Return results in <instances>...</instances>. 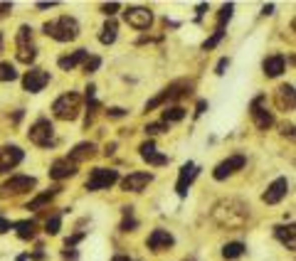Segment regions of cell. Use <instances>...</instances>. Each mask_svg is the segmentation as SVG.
Returning a JSON list of instances; mask_svg holds the SVG:
<instances>
[{
	"mask_svg": "<svg viewBox=\"0 0 296 261\" xmlns=\"http://www.w3.org/2000/svg\"><path fill=\"white\" fill-rule=\"evenodd\" d=\"M249 217V207L239 200H222V202L215 204L212 209V219L220 224V227H242L244 219Z\"/></svg>",
	"mask_w": 296,
	"mask_h": 261,
	"instance_id": "1",
	"label": "cell"
},
{
	"mask_svg": "<svg viewBox=\"0 0 296 261\" xmlns=\"http://www.w3.org/2000/svg\"><path fill=\"white\" fill-rule=\"evenodd\" d=\"M42 30H45L52 40H57V42H72V40H77V35H79V23H77L74 18H69V15H62V18L52 20V23H45Z\"/></svg>",
	"mask_w": 296,
	"mask_h": 261,
	"instance_id": "2",
	"label": "cell"
},
{
	"mask_svg": "<svg viewBox=\"0 0 296 261\" xmlns=\"http://www.w3.org/2000/svg\"><path fill=\"white\" fill-rule=\"evenodd\" d=\"M79 109H82V96L77 91H67L62 94L57 101L52 104V114L59 118V121H74L79 116Z\"/></svg>",
	"mask_w": 296,
	"mask_h": 261,
	"instance_id": "3",
	"label": "cell"
},
{
	"mask_svg": "<svg viewBox=\"0 0 296 261\" xmlns=\"http://www.w3.org/2000/svg\"><path fill=\"white\" fill-rule=\"evenodd\" d=\"M28 138L40 148H50L55 143V126L50 123V118H37L28 131Z\"/></svg>",
	"mask_w": 296,
	"mask_h": 261,
	"instance_id": "4",
	"label": "cell"
},
{
	"mask_svg": "<svg viewBox=\"0 0 296 261\" xmlns=\"http://www.w3.org/2000/svg\"><path fill=\"white\" fill-rule=\"evenodd\" d=\"M37 185V180L32 175H13L10 180H5L0 185V197H18V195H25L32 187Z\"/></svg>",
	"mask_w": 296,
	"mask_h": 261,
	"instance_id": "5",
	"label": "cell"
},
{
	"mask_svg": "<svg viewBox=\"0 0 296 261\" xmlns=\"http://www.w3.org/2000/svg\"><path fill=\"white\" fill-rule=\"evenodd\" d=\"M190 87H193V84H188V82H176V84L166 87L156 99H151V101L146 104V111H153L156 106H161V104H166V101H176V99H180V96L190 94Z\"/></svg>",
	"mask_w": 296,
	"mask_h": 261,
	"instance_id": "6",
	"label": "cell"
},
{
	"mask_svg": "<svg viewBox=\"0 0 296 261\" xmlns=\"http://www.w3.org/2000/svg\"><path fill=\"white\" fill-rule=\"evenodd\" d=\"M114 182H118V173L111 168H94L91 175L87 177V190L89 192H96V190H106L111 187Z\"/></svg>",
	"mask_w": 296,
	"mask_h": 261,
	"instance_id": "7",
	"label": "cell"
},
{
	"mask_svg": "<svg viewBox=\"0 0 296 261\" xmlns=\"http://www.w3.org/2000/svg\"><path fill=\"white\" fill-rule=\"evenodd\" d=\"M123 20L136 30H148L153 23V13L148 8H141V5H131V8H126Z\"/></svg>",
	"mask_w": 296,
	"mask_h": 261,
	"instance_id": "8",
	"label": "cell"
},
{
	"mask_svg": "<svg viewBox=\"0 0 296 261\" xmlns=\"http://www.w3.org/2000/svg\"><path fill=\"white\" fill-rule=\"evenodd\" d=\"M47 84H50V72L37 69V67H32L30 72H25V77H23V87L30 94H40Z\"/></svg>",
	"mask_w": 296,
	"mask_h": 261,
	"instance_id": "9",
	"label": "cell"
},
{
	"mask_svg": "<svg viewBox=\"0 0 296 261\" xmlns=\"http://www.w3.org/2000/svg\"><path fill=\"white\" fill-rule=\"evenodd\" d=\"M244 163H247V158H244V155H230L227 160L217 163V168L212 170V177H215V180H225V177L235 175L237 170H242V168H244Z\"/></svg>",
	"mask_w": 296,
	"mask_h": 261,
	"instance_id": "10",
	"label": "cell"
},
{
	"mask_svg": "<svg viewBox=\"0 0 296 261\" xmlns=\"http://www.w3.org/2000/svg\"><path fill=\"white\" fill-rule=\"evenodd\" d=\"M25 158V153L18 148V145H3L0 148V173H8L13 170L15 165H20Z\"/></svg>",
	"mask_w": 296,
	"mask_h": 261,
	"instance_id": "11",
	"label": "cell"
},
{
	"mask_svg": "<svg viewBox=\"0 0 296 261\" xmlns=\"http://www.w3.org/2000/svg\"><path fill=\"white\" fill-rule=\"evenodd\" d=\"M198 173H200V168H198L195 163H190V160L180 168V175H178V182H176L178 197H185V195H188V187H190V182L198 177Z\"/></svg>",
	"mask_w": 296,
	"mask_h": 261,
	"instance_id": "12",
	"label": "cell"
},
{
	"mask_svg": "<svg viewBox=\"0 0 296 261\" xmlns=\"http://www.w3.org/2000/svg\"><path fill=\"white\" fill-rule=\"evenodd\" d=\"M286 192H289V180H286V177H276V180L266 187V192L262 195V200H264L266 204H276L286 197Z\"/></svg>",
	"mask_w": 296,
	"mask_h": 261,
	"instance_id": "13",
	"label": "cell"
},
{
	"mask_svg": "<svg viewBox=\"0 0 296 261\" xmlns=\"http://www.w3.org/2000/svg\"><path fill=\"white\" fill-rule=\"evenodd\" d=\"M262 101H264L262 96L252 101V118H254V123H257V128H259V131H266V128H271V126H274V114H271L269 109H264V106H262Z\"/></svg>",
	"mask_w": 296,
	"mask_h": 261,
	"instance_id": "14",
	"label": "cell"
},
{
	"mask_svg": "<svg viewBox=\"0 0 296 261\" xmlns=\"http://www.w3.org/2000/svg\"><path fill=\"white\" fill-rule=\"evenodd\" d=\"M148 182H153V175L151 173H128L121 180V190L123 192H141Z\"/></svg>",
	"mask_w": 296,
	"mask_h": 261,
	"instance_id": "15",
	"label": "cell"
},
{
	"mask_svg": "<svg viewBox=\"0 0 296 261\" xmlns=\"http://www.w3.org/2000/svg\"><path fill=\"white\" fill-rule=\"evenodd\" d=\"M148 249L151 251H163V249H168V246H173L176 244V239H173V234L168 232V229H153V232L148 234Z\"/></svg>",
	"mask_w": 296,
	"mask_h": 261,
	"instance_id": "16",
	"label": "cell"
},
{
	"mask_svg": "<svg viewBox=\"0 0 296 261\" xmlns=\"http://www.w3.org/2000/svg\"><path fill=\"white\" fill-rule=\"evenodd\" d=\"M138 150H141V158L146 160L148 165H166V163H168V155L158 153L153 141H146V143H141V148H138Z\"/></svg>",
	"mask_w": 296,
	"mask_h": 261,
	"instance_id": "17",
	"label": "cell"
},
{
	"mask_svg": "<svg viewBox=\"0 0 296 261\" xmlns=\"http://www.w3.org/2000/svg\"><path fill=\"white\" fill-rule=\"evenodd\" d=\"M262 69H264L266 77H279L284 69H286V57L284 55H269V57L262 62Z\"/></svg>",
	"mask_w": 296,
	"mask_h": 261,
	"instance_id": "18",
	"label": "cell"
},
{
	"mask_svg": "<svg viewBox=\"0 0 296 261\" xmlns=\"http://www.w3.org/2000/svg\"><path fill=\"white\" fill-rule=\"evenodd\" d=\"M74 173H77V165H74V163H69L67 158L55 160V163H52V168H50V177H52V180H64V177H72Z\"/></svg>",
	"mask_w": 296,
	"mask_h": 261,
	"instance_id": "19",
	"label": "cell"
},
{
	"mask_svg": "<svg viewBox=\"0 0 296 261\" xmlns=\"http://www.w3.org/2000/svg\"><path fill=\"white\" fill-rule=\"evenodd\" d=\"M94 153H96V145L94 143H79V145H74L72 150H69V163H82V160H89V158H94Z\"/></svg>",
	"mask_w": 296,
	"mask_h": 261,
	"instance_id": "20",
	"label": "cell"
},
{
	"mask_svg": "<svg viewBox=\"0 0 296 261\" xmlns=\"http://www.w3.org/2000/svg\"><path fill=\"white\" fill-rule=\"evenodd\" d=\"M276 104L284 111H291L294 109V87L291 84H281V87L276 89Z\"/></svg>",
	"mask_w": 296,
	"mask_h": 261,
	"instance_id": "21",
	"label": "cell"
},
{
	"mask_svg": "<svg viewBox=\"0 0 296 261\" xmlns=\"http://www.w3.org/2000/svg\"><path fill=\"white\" fill-rule=\"evenodd\" d=\"M274 236L289 249V251H294V246H296V241H294V236H296V229H294V224H289V227H274Z\"/></svg>",
	"mask_w": 296,
	"mask_h": 261,
	"instance_id": "22",
	"label": "cell"
},
{
	"mask_svg": "<svg viewBox=\"0 0 296 261\" xmlns=\"http://www.w3.org/2000/svg\"><path fill=\"white\" fill-rule=\"evenodd\" d=\"M89 57L87 50H77V52H72V55H67V57H59V67L64 69V72H69V69H74L77 64H84V59Z\"/></svg>",
	"mask_w": 296,
	"mask_h": 261,
	"instance_id": "23",
	"label": "cell"
},
{
	"mask_svg": "<svg viewBox=\"0 0 296 261\" xmlns=\"http://www.w3.org/2000/svg\"><path fill=\"white\" fill-rule=\"evenodd\" d=\"M13 227H15L18 236H20V239H25V241H28V239H32V236L37 234V224H35V219H20V222H15Z\"/></svg>",
	"mask_w": 296,
	"mask_h": 261,
	"instance_id": "24",
	"label": "cell"
},
{
	"mask_svg": "<svg viewBox=\"0 0 296 261\" xmlns=\"http://www.w3.org/2000/svg\"><path fill=\"white\" fill-rule=\"evenodd\" d=\"M116 32H118V25L116 20H106V25L101 28V35H99V40H101V45H114L116 42Z\"/></svg>",
	"mask_w": 296,
	"mask_h": 261,
	"instance_id": "25",
	"label": "cell"
},
{
	"mask_svg": "<svg viewBox=\"0 0 296 261\" xmlns=\"http://www.w3.org/2000/svg\"><path fill=\"white\" fill-rule=\"evenodd\" d=\"M242 254H244V244L242 241H230V244L222 246V256L225 259H239Z\"/></svg>",
	"mask_w": 296,
	"mask_h": 261,
	"instance_id": "26",
	"label": "cell"
},
{
	"mask_svg": "<svg viewBox=\"0 0 296 261\" xmlns=\"http://www.w3.org/2000/svg\"><path fill=\"white\" fill-rule=\"evenodd\" d=\"M59 190H62V187H52L50 192H42V195H37V197H35V200L28 204V209H40V207H45V204H47L50 200H52V197H55V195H57Z\"/></svg>",
	"mask_w": 296,
	"mask_h": 261,
	"instance_id": "27",
	"label": "cell"
},
{
	"mask_svg": "<svg viewBox=\"0 0 296 261\" xmlns=\"http://www.w3.org/2000/svg\"><path fill=\"white\" fill-rule=\"evenodd\" d=\"M138 227L136 217H133V207H123V222H121V232H133Z\"/></svg>",
	"mask_w": 296,
	"mask_h": 261,
	"instance_id": "28",
	"label": "cell"
},
{
	"mask_svg": "<svg viewBox=\"0 0 296 261\" xmlns=\"http://www.w3.org/2000/svg\"><path fill=\"white\" fill-rule=\"evenodd\" d=\"M183 118H185V109H183V106H166V111H163V123L183 121Z\"/></svg>",
	"mask_w": 296,
	"mask_h": 261,
	"instance_id": "29",
	"label": "cell"
},
{
	"mask_svg": "<svg viewBox=\"0 0 296 261\" xmlns=\"http://www.w3.org/2000/svg\"><path fill=\"white\" fill-rule=\"evenodd\" d=\"M232 10H235V5H232V3L222 5V10H220V15H217V28H215V30H225V25H227V23H230V18H232Z\"/></svg>",
	"mask_w": 296,
	"mask_h": 261,
	"instance_id": "30",
	"label": "cell"
},
{
	"mask_svg": "<svg viewBox=\"0 0 296 261\" xmlns=\"http://www.w3.org/2000/svg\"><path fill=\"white\" fill-rule=\"evenodd\" d=\"M37 57V50L28 45V47H18V62H23V64H32Z\"/></svg>",
	"mask_w": 296,
	"mask_h": 261,
	"instance_id": "31",
	"label": "cell"
},
{
	"mask_svg": "<svg viewBox=\"0 0 296 261\" xmlns=\"http://www.w3.org/2000/svg\"><path fill=\"white\" fill-rule=\"evenodd\" d=\"M18 79V72L10 62H0V82H15Z\"/></svg>",
	"mask_w": 296,
	"mask_h": 261,
	"instance_id": "32",
	"label": "cell"
},
{
	"mask_svg": "<svg viewBox=\"0 0 296 261\" xmlns=\"http://www.w3.org/2000/svg\"><path fill=\"white\" fill-rule=\"evenodd\" d=\"M59 229H62V217H59V214H52V217L45 222V232L50 234V236H55V234H59Z\"/></svg>",
	"mask_w": 296,
	"mask_h": 261,
	"instance_id": "33",
	"label": "cell"
},
{
	"mask_svg": "<svg viewBox=\"0 0 296 261\" xmlns=\"http://www.w3.org/2000/svg\"><path fill=\"white\" fill-rule=\"evenodd\" d=\"M30 40H32V28L30 25H23L18 30V47H28Z\"/></svg>",
	"mask_w": 296,
	"mask_h": 261,
	"instance_id": "34",
	"label": "cell"
},
{
	"mask_svg": "<svg viewBox=\"0 0 296 261\" xmlns=\"http://www.w3.org/2000/svg\"><path fill=\"white\" fill-rule=\"evenodd\" d=\"M225 37V30H215L212 32V37H207L205 42H203V50H215L217 45H220V40Z\"/></svg>",
	"mask_w": 296,
	"mask_h": 261,
	"instance_id": "35",
	"label": "cell"
},
{
	"mask_svg": "<svg viewBox=\"0 0 296 261\" xmlns=\"http://www.w3.org/2000/svg\"><path fill=\"white\" fill-rule=\"evenodd\" d=\"M166 131H168V123H163V121L146 126V136H158V133H166Z\"/></svg>",
	"mask_w": 296,
	"mask_h": 261,
	"instance_id": "36",
	"label": "cell"
},
{
	"mask_svg": "<svg viewBox=\"0 0 296 261\" xmlns=\"http://www.w3.org/2000/svg\"><path fill=\"white\" fill-rule=\"evenodd\" d=\"M99 67H101V59H99V57H94V55H91V57L84 59V72H87V74L96 72Z\"/></svg>",
	"mask_w": 296,
	"mask_h": 261,
	"instance_id": "37",
	"label": "cell"
},
{
	"mask_svg": "<svg viewBox=\"0 0 296 261\" xmlns=\"http://www.w3.org/2000/svg\"><path fill=\"white\" fill-rule=\"evenodd\" d=\"M118 8H121V5H118V3H106V5H101V13H104V15H106V18H111V15H114V13H116Z\"/></svg>",
	"mask_w": 296,
	"mask_h": 261,
	"instance_id": "38",
	"label": "cell"
},
{
	"mask_svg": "<svg viewBox=\"0 0 296 261\" xmlns=\"http://www.w3.org/2000/svg\"><path fill=\"white\" fill-rule=\"evenodd\" d=\"M227 67H230V59H227V57H222L220 62H217V67H215V74H217V77H222Z\"/></svg>",
	"mask_w": 296,
	"mask_h": 261,
	"instance_id": "39",
	"label": "cell"
},
{
	"mask_svg": "<svg viewBox=\"0 0 296 261\" xmlns=\"http://www.w3.org/2000/svg\"><path fill=\"white\" fill-rule=\"evenodd\" d=\"M82 239H84V232H77L74 236H69V239H67V249H74Z\"/></svg>",
	"mask_w": 296,
	"mask_h": 261,
	"instance_id": "40",
	"label": "cell"
},
{
	"mask_svg": "<svg viewBox=\"0 0 296 261\" xmlns=\"http://www.w3.org/2000/svg\"><path fill=\"white\" fill-rule=\"evenodd\" d=\"M106 114H109V118H121V116H126V109H121V106H111Z\"/></svg>",
	"mask_w": 296,
	"mask_h": 261,
	"instance_id": "41",
	"label": "cell"
},
{
	"mask_svg": "<svg viewBox=\"0 0 296 261\" xmlns=\"http://www.w3.org/2000/svg\"><path fill=\"white\" fill-rule=\"evenodd\" d=\"M10 227H13V224H10V222H8V219H5V217H3V214H0V234L10 232Z\"/></svg>",
	"mask_w": 296,
	"mask_h": 261,
	"instance_id": "42",
	"label": "cell"
},
{
	"mask_svg": "<svg viewBox=\"0 0 296 261\" xmlns=\"http://www.w3.org/2000/svg\"><path fill=\"white\" fill-rule=\"evenodd\" d=\"M207 109V101H198V106H195V116H203Z\"/></svg>",
	"mask_w": 296,
	"mask_h": 261,
	"instance_id": "43",
	"label": "cell"
},
{
	"mask_svg": "<svg viewBox=\"0 0 296 261\" xmlns=\"http://www.w3.org/2000/svg\"><path fill=\"white\" fill-rule=\"evenodd\" d=\"M10 10H13L10 3H0V15H3V13H10Z\"/></svg>",
	"mask_w": 296,
	"mask_h": 261,
	"instance_id": "44",
	"label": "cell"
},
{
	"mask_svg": "<svg viewBox=\"0 0 296 261\" xmlns=\"http://www.w3.org/2000/svg\"><path fill=\"white\" fill-rule=\"evenodd\" d=\"M55 5H57V3H37L40 10H47V8H55Z\"/></svg>",
	"mask_w": 296,
	"mask_h": 261,
	"instance_id": "45",
	"label": "cell"
},
{
	"mask_svg": "<svg viewBox=\"0 0 296 261\" xmlns=\"http://www.w3.org/2000/svg\"><path fill=\"white\" fill-rule=\"evenodd\" d=\"M195 10H198V20H200V18H203V15H205L207 5H198V8H195Z\"/></svg>",
	"mask_w": 296,
	"mask_h": 261,
	"instance_id": "46",
	"label": "cell"
},
{
	"mask_svg": "<svg viewBox=\"0 0 296 261\" xmlns=\"http://www.w3.org/2000/svg\"><path fill=\"white\" fill-rule=\"evenodd\" d=\"M271 10H274V5H271V3H269V5H264V8H262V13H264V15H271Z\"/></svg>",
	"mask_w": 296,
	"mask_h": 261,
	"instance_id": "47",
	"label": "cell"
},
{
	"mask_svg": "<svg viewBox=\"0 0 296 261\" xmlns=\"http://www.w3.org/2000/svg\"><path fill=\"white\" fill-rule=\"evenodd\" d=\"M64 259H77V251H64Z\"/></svg>",
	"mask_w": 296,
	"mask_h": 261,
	"instance_id": "48",
	"label": "cell"
},
{
	"mask_svg": "<svg viewBox=\"0 0 296 261\" xmlns=\"http://www.w3.org/2000/svg\"><path fill=\"white\" fill-rule=\"evenodd\" d=\"M114 148H116V143H109V145H106V155H111V153H114Z\"/></svg>",
	"mask_w": 296,
	"mask_h": 261,
	"instance_id": "49",
	"label": "cell"
},
{
	"mask_svg": "<svg viewBox=\"0 0 296 261\" xmlns=\"http://www.w3.org/2000/svg\"><path fill=\"white\" fill-rule=\"evenodd\" d=\"M30 259V254H23V256H18V261H28Z\"/></svg>",
	"mask_w": 296,
	"mask_h": 261,
	"instance_id": "50",
	"label": "cell"
},
{
	"mask_svg": "<svg viewBox=\"0 0 296 261\" xmlns=\"http://www.w3.org/2000/svg\"><path fill=\"white\" fill-rule=\"evenodd\" d=\"M114 261H131V259H128V256H116Z\"/></svg>",
	"mask_w": 296,
	"mask_h": 261,
	"instance_id": "51",
	"label": "cell"
},
{
	"mask_svg": "<svg viewBox=\"0 0 296 261\" xmlns=\"http://www.w3.org/2000/svg\"><path fill=\"white\" fill-rule=\"evenodd\" d=\"M0 55H3V32H0Z\"/></svg>",
	"mask_w": 296,
	"mask_h": 261,
	"instance_id": "52",
	"label": "cell"
}]
</instances>
